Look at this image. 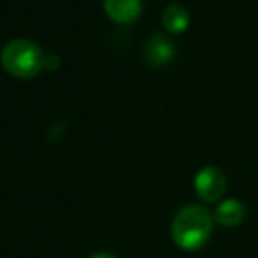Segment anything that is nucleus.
<instances>
[{"label":"nucleus","mask_w":258,"mask_h":258,"mask_svg":"<svg viewBox=\"0 0 258 258\" xmlns=\"http://www.w3.org/2000/svg\"><path fill=\"white\" fill-rule=\"evenodd\" d=\"M214 228V216L197 204L184 205L172 219V240L182 251H198L207 244Z\"/></svg>","instance_id":"1"},{"label":"nucleus","mask_w":258,"mask_h":258,"mask_svg":"<svg viewBox=\"0 0 258 258\" xmlns=\"http://www.w3.org/2000/svg\"><path fill=\"white\" fill-rule=\"evenodd\" d=\"M58 66H60V60H58L57 55H46L44 53L43 69H46V71H57Z\"/></svg>","instance_id":"8"},{"label":"nucleus","mask_w":258,"mask_h":258,"mask_svg":"<svg viewBox=\"0 0 258 258\" xmlns=\"http://www.w3.org/2000/svg\"><path fill=\"white\" fill-rule=\"evenodd\" d=\"M195 193L198 198L207 204H214L225 195L226 191V177L218 166H204L195 175Z\"/></svg>","instance_id":"3"},{"label":"nucleus","mask_w":258,"mask_h":258,"mask_svg":"<svg viewBox=\"0 0 258 258\" xmlns=\"http://www.w3.org/2000/svg\"><path fill=\"white\" fill-rule=\"evenodd\" d=\"M108 18L120 25H131L142 15V0H104Z\"/></svg>","instance_id":"5"},{"label":"nucleus","mask_w":258,"mask_h":258,"mask_svg":"<svg viewBox=\"0 0 258 258\" xmlns=\"http://www.w3.org/2000/svg\"><path fill=\"white\" fill-rule=\"evenodd\" d=\"M246 205L242 204L237 198H228V200L221 202V204L216 207L214 211V221L221 226H226V228H232V226H237L244 221L246 218Z\"/></svg>","instance_id":"6"},{"label":"nucleus","mask_w":258,"mask_h":258,"mask_svg":"<svg viewBox=\"0 0 258 258\" xmlns=\"http://www.w3.org/2000/svg\"><path fill=\"white\" fill-rule=\"evenodd\" d=\"M163 27L172 34H182L189 27V13L184 6L172 4L163 11Z\"/></svg>","instance_id":"7"},{"label":"nucleus","mask_w":258,"mask_h":258,"mask_svg":"<svg viewBox=\"0 0 258 258\" xmlns=\"http://www.w3.org/2000/svg\"><path fill=\"white\" fill-rule=\"evenodd\" d=\"M144 57L151 68H165L166 64L173 60L175 57V48L172 41L163 34H154L147 39L144 46Z\"/></svg>","instance_id":"4"},{"label":"nucleus","mask_w":258,"mask_h":258,"mask_svg":"<svg viewBox=\"0 0 258 258\" xmlns=\"http://www.w3.org/2000/svg\"><path fill=\"white\" fill-rule=\"evenodd\" d=\"M89 258H117L115 254H111V253H96V254H92V256H89Z\"/></svg>","instance_id":"9"},{"label":"nucleus","mask_w":258,"mask_h":258,"mask_svg":"<svg viewBox=\"0 0 258 258\" xmlns=\"http://www.w3.org/2000/svg\"><path fill=\"white\" fill-rule=\"evenodd\" d=\"M44 51L37 43L30 39H18L9 41L0 53V62L6 73H9L15 78H34L43 71Z\"/></svg>","instance_id":"2"}]
</instances>
